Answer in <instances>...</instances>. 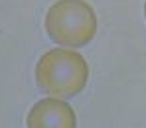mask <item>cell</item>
<instances>
[{
  "label": "cell",
  "instance_id": "1",
  "mask_svg": "<svg viewBox=\"0 0 146 128\" xmlns=\"http://www.w3.org/2000/svg\"><path fill=\"white\" fill-rule=\"evenodd\" d=\"M34 77L36 85L49 97L71 99L87 87L89 63L71 48H53L38 59Z\"/></svg>",
  "mask_w": 146,
  "mask_h": 128
},
{
  "label": "cell",
  "instance_id": "2",
  "mask_svg": "<svg viewBox=\"0 0 146 128\" xmlns=\"http://www.w3.org/2000/svg\"><path fill=\"white\" fill-rule=\"evenodd\" d=\"M46 34L63 48H85L97 34V14L85 0H57L46 12Z\"/></svg>",
  "mask_w": 146,
  "mask_h": 128
},
{
  "label": "cell",
  "instance_id": "4",
  "mask_svg": "<svg viewBox=\"0 0 146 128\" xmlns=\"http://www.w3.org/2000/svg\"><path fill=\"white\" fill-rule=\"evenodd\" d=\"M144 20H146V2H144Z\"/></svg>",
  "mask_w": 146,
  "mask_h": 128
},
{
  "label": "cell",
  "instance_id": "3",
  "mask_svg": "<svg viewBox=\"0 0 146 128\" xmlns=\"http://www.w3.org/2000/svg\"><path fill=\"white\" fill-rule=\"evenodd\" d=\"M26 128H77V114L65 99L46 97L32 104Z\"/></svg>",
  "mask_w": 146,
  "mask_h": 128
}]
</instances>
